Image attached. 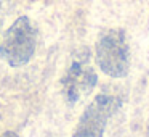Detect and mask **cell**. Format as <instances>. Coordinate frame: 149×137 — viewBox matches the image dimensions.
<instances>
[{"instance_id": "277c9868", "label": "cell", "mask_w": 149, "mask_h": 137, "mask_svg": "<svg viewBox=\"0 0 149 137\" xmlns=\"http://www.w3.org/2000/svg\"><path fill=\"white\" fill-rule=\"evenodd\" d=\"M120 107L122 98L119 95H96L80 114L72 137H103L111 116L116 114Z\"/></svg>"}, {"instance_id": "6da1fadb", "label": "cell", "mask_w": 149, "mask_h": 137, "mask_svg": "<svg viewBox=\"0 0 149 137\" xmlns=\"http://www.w3.org/2000/svg\"><path fill=\"white\" fill-rule=\"evenodd\" d=\"M37 49V28L27 16H19L0 40V56L11 66L21 68L32 60Z\"/></svg>"}, {"instance_id": "7a4b0ae2", "label": "cell", "mask_w": 149, "mask_h": 137, "mask_svg": "<svg viewBox=\"0 0 149 137\" xmlns=\"http://www.w3.org/2000/svg\"><path fill=\"white\" fill-rule=\"evenodd\" d=\"M95 58L104 74L111 78H125L130 69V49L125 31L112 28L98 37Z\"/></svg>"}, {"instance_id": "5b68a950", "label": "cell", "mask_w": 149, "mask_h": 137, "mask_svg": "<svg viewBox=\"0 0 149 137\" xmlns=\"http://www.w3.org/2000/svg\"><path fill=\"white\" fill-rule=\"evenodd\" d=\"M0 137H19V136H18L16 132H13V131H5Z\"/></svg>"}, {"instance_id": "3957f363", "label": "cell", "mask_w": 149, "mask_h": 137, "mask_svg": "<svg viewBox=\"0 0 149 137\" xmlns=\"http://www.w3.org/2000/svg\"><path fill=\"white\" fill-rule=\"evenodd\" d=\"M98 82V76L90 65V52L82 49L72 58L69 68L61 79L63 97L69 107L75 105L82 97L90 94Z\"/></svg>"}]
</instances>
